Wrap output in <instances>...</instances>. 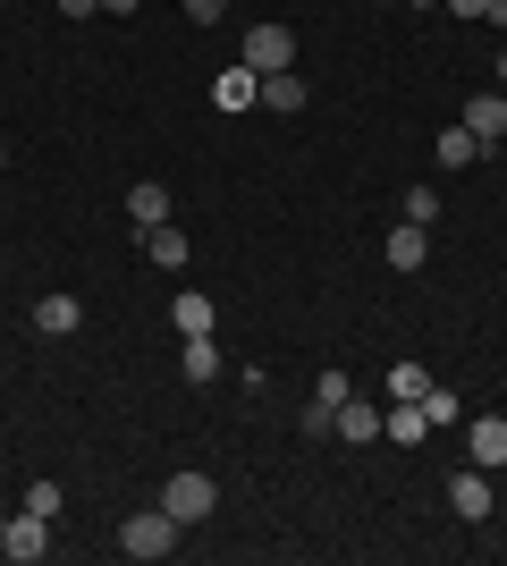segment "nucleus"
<instances>
[{
    "label": "nucleus",
    "mask_w": 507,
    "mask_h": 566,
    "mask_svg": "<svg viewBox=\"0 0 507 566\" xmlns=\"http://www.w3.org/2000/svg\"><path fill=\"white\" fill-rule=\"evenodd\" d=\"M169 212H178V203H169L161 178H136V187H127V220H136V229H161Z\"/></svg>",
    "instance_id": "9"
},
{
    "label": "nucleus",
    "mask_w": 507,
    "mask_h": 566,
    "mask_svg": "<svg viewBox=\"0 0 507 566\" xmlns=\"http://www.w3.org/2000/svg\"><path fill=\"white\" fill-rule=\"evenodd\" d=\"M347 398H356V389H347V373H321V380H314V406H330V415H338Z\"/></svg>",
    "instance_id": "21"
},
{
    "label": "nucleus",
    "mask_w": 507,
    "mask_h": 566,
    "mask_svg": "<svg viewBox=\"0 0 507 566\" xmlns=\"http://www.w3.org/2000/svg\"><path fill=\"white\" fill-rule=\"evenodd\" d=\"M263 102H271L279 118H288V111H305L314 94H305V76H296V69H279V76H263Z\"/></svg>",
    "instance_id": "14"
},
{
    "label": "nucleus",
    "mask_w": 507,
    "mask_h": 566,
    "mask_svg": "<svg viewBox=\"0 0 507 566\" xmlns=\"http://www.w3.org/2000/svg\"><path fill=\"white\" fill-rule=\"evenodd\" d=\"M25 507H34V516H60V482H51V473H43V482H25Z\"/></svg>",
    "instance_id": "22"
},
{
    "label": "nucleus",
    "mask_w": 507,
    "mask_h": 566,
    "mask_svg": "<svg viewBox=\"0 0 507 566\" xmlns=\"http://www.w3.org/2000/svg\"><path fill=\"white\" fill-rule=\"evenodd\" d=\"M465 127H474V136H483V144H499V136H507V94H499V85L465 102Z\"/></svg>",
    "instance_id": "11"
},
{
    "label": "nucleus",
    "mask_w": 507,
    "mask_h": 566,
    "mask_svg": "<svg viewBox=\"0 0 507 566\" xmlns=\"http://www.w3.org/2000/svg\"><path fill=\"white\" fill-rule=\"evenodd\" d=\"M414 406H423L432 423H457V389H440V380H432V389H423V398H414Z\"/></svg>",
    "instance_id": "20"
},
{
    "label": "nucleus",
    "mask_w": 507,
    "mask_h": 566,
    "mask_svg": "<svg viewBox=\"0 0 507 566\" xmlns=\"http://www.w3.org/2000/svg\"><path fill=\"white\" fill-rule=\"evenodd\" d=\"M440 212H448V203H440L432 187H406V195H398V220H414V229H432Z\"/></svg>",
    "instance_id": "17"
},
{
    "label": "nucleus",
    "mask_w": 507,
    "mask_h": 566,
    "mask_svg": "<svg viewBox=\"0 0 507 566\" xmlns=\"http://www.w3.org/2000/svg\"><path fill=\"white\" fill-rule=\"evenodd\" d=\"M34 331H43V338H76V331H85V305L51 287V296H34Z\"/></svg>",
    "instance_id": "8"
},
{
    "label": "nucleus",
    "mask_w": 507,
    "mask_h": 566,
    "mask_svg": "<svg viewBox=\"0 0 507 566\" xmlns=\"http://www.w3.org/2000/svg\"><path fill=\"white\" fill-rule=\"evenodd\" d=\"M187 380H194V389L220 380V338H187Z\"/></svg>",
    "instance_id": "18"
},
{
    "label": "nucleus",
    "mask_w": 507,
    "mask_h": 566,
    "mask_svg": "<svg viewBox=\"0 0 507 566\" xmlns=\"http://www.w3.org/2000/svg\"><path fill=\"white\" fill-rule=\"evenodd\" d=\"M414 9H440V0H414Z\"/></svg>",
    "instance_id": "29"
},
{
    "label": "nucleus",
    "mask_w": 507,
    "mask_h": 566,
    "mask_svg": "<svg viewBox=\"0 0 507 566\" xmlns=\"http://www.w3.org/2000/svg\"><path fill=\"white\" fill-rule=\"evenodd\" d=\"M465 457L483 473H499L507 465V415H474V431H465Z\"/></svg>",
    "instance_id": "6"
},
{
    "label": "nucleus",
    "mask_w": 507,
    "mask_h": 566,
    "mask_svg": "<svg viewBox=\"0 0 507 566\" xmlns=\"http://www.w3.org/2000/svg\"><path fill=\"white\" fill-rule=\"evenodd\" d=\"M102 9H110V18H136V9H145V0H102Z\"/></svg>",
    "instance_id": "26"
},
{
    "label": "nucleus",
    "mask_w": 507,
    "mask_h": 566,
    "mask_svg": "<svg viewBox=\"0 0 507 566\" xmlns=\"http://www.w3.org/2000/svg\"><path fill=\"white\" fill-rule=\"evenodd\" d=\"M423 389H432V373H423V364H398V373H389V398H423Z\"/></svg>",
    "instance_id": "19"
},
{
    "label": "nucleus",
    "mask_w": 507,
    "mask_h": 566,
    "mask_svg": "<svg viewBox=\"0 0 507 566\" xmlns=\"http://www.w3.org/2000/svg\"><path fill=\"white\" fill-rule=\"evenodd\" d=\"M499 9H507V0H499Z\"/></svg>",
    "instance_id": "30"
},
{
    "label": "nucleus",
    "mask_w": 507,
    "mask_h": 566,
    "mask_svg": "<svg viewBox=\"0 0 507 566\" xmlns=\"http://www.w3.org/2000/svg\"><path fill=\"white\" fill-rule=\"evenodd\" d=\"M245 69L254 76L296 69V25H254V34H245Z\"/></svg>",
    "instance_id": "4"
},
{
    "label": "nucleus",
    "mask_w": 507,
    "mask_h": 566,
    "mask_svg": "<svg viewBox=\"0 0 507 566\" xmlns=\"http://www.w3.org/2000/svg\"><path fill=\"white\" fill-rule=\"evenodd\" d=\"M0 558H18V566L51 558V516H34V507H18V516L0 524Z\"/></svg>",
    "instance_id": "3"
},
{
    "label": "nucleus",
    "mask_w": 507,
    "mask_h": 566,
    "mask_svg": "<svg viewBox=\"0 0 507 566\" xmlns=\"http://www.w3.org/2000/svg\"><path fill=\"white\" fill-rule=\"evenodd\" d=\"M178 542H187V524L169 516V507H145V516L119 524V549H127V558H169Z\"/></svg>",
    "instance_id": "1"
},
{
    "label": "nucleus",
    "mask_w": 507,
    "mask_h": 566,
    "mask_svg": "<svg viewBox=\"0 0 507 566\" xmlns=\"http://www.w3.org/2000/svg\"><path fill=\"white\" fill-rule=\"evenodd\" d=\"M220 9H229V0H187V18H194V25H212Z\"/></svg>",
    "instance_id": "24"
},
{
    "label": "nucleus",
    "mask_w": 507,
    "mask_h": 566,
    "mask_svg": "<svg viewBox=\"0 0 507 566\" xmlns=\"http://www.w3.org/2000/svg\"><path fill=\"white\" fill-rule=\"evenodd\" d=\"M145 254L161 262V271H178V262H187V229H178V220H161V229H145Z\"/></svg>",
    "instance_id": "15"
},
{
    "label": "nucleus",
    "mask_w": 507,
    "mask_h": 566,
    "mask_svg": "<svg viewBox=\"0 0 507 566\" xmlns=\"http://www.w3.org/2000/svg\"><path fill=\"white\" fill-rule=\"evenodd\" d=\"M0 169H9V136H0Z\"/></svg>",
    "instance_id": "28"
},
{
    "label": "nucleus",
    "mask_w": 507,
    "mask_h": 566,
    "mask_svg": "<svg viewBox=\"0 0 507 566\" xmlns=\"http://www.w3.org/2000/svg\"><path fill=\"white\" fill-rule=\"evenodd\" d=\"M161 507H169V516H178V524H203V516H212V507H220V482H212V473H169V482H161Z\"/></svg>",
    "instance_id": "2"
},
{
    "label": "nucleus",
    "mask_w": 507,
    "mask_h": 566,
    "mask_svg": "<svg viewBox=\"0 0 507 566\" xmlns=\"http://www.w3.org/2000/svg\"><path fill=\"white\" fill-rule=\"evenodd\" d=\"M448 507H457L465 524H483L490 507H499V491H490V473H483V465H465V473H448Z\"/></svg>",
    "instance_id": "5"
},
{
    "label": "nucleus",
    "mask_w": 507,
    "mask_h": 566,
    "mask_svg": "<svg viewBox=\"0 0 507 566\" xmlns=\"http://www.w3.org/2000/svg\"><path fill=\"white\" fill-rule=\"evenodd\" d=\"M254 85H263V76H254V69H220L212 102H220V111H245V102H254Z\"/></svg>",
    "instance_id": "16"
},
{
    "label": "nucleus",
    "mask_w": 507,
    "mask_h": 566,
    "mask_svg": "<svg viewBox=\"0 0 507 566\" xmlns=\"http://www.w3.org/2000/svg\"><path fill=\"white\" fill-rule=\"evenodd\" d=\"M423 262H432V229L398 220V229H389V271H423Z\"/></svg>",
    "instance_id": "10"
},
{
    "label": "nucleus",
    "mask_w": 507,
    "mask_h": 566,
    "mask_svg": "<svg viewBox=\"0 0 507 566\" xmlns=\"http://www.w3.org/2000/svg\"><path fill=\"white\" fill-rule=\"evenodd\" d=\"M474 153H483V136H474L465 118H457V127H440V144H432V161H440V169H465Z\"/></svg>",
    "instance_id": "13"
},
{
    "label": "nucleus",
    "mask_w": 507,
    "mask_h": 566,
    "mask_svg": "<svg viewBox=\"0 0 507 566\" xmlns=\"http://www.w3.org/2000/svg\"><path fill=\"white\" fill-rule=\"evenodd\" d=\"M490 76H499V94H507V51H499V60H490Z\"/></svg>",
    "instance_id": "27"
},
{
    "label": "nucleus",
    "mask_w": 507,
    "mask_h": 566,
    "mask_svg": "<svg viewBox=\"0 0 507 566\" xmlns=\"http://www.w3.org/2000/svg\"><path fill=\"white\" fill-rule=\"evenodd\" d=\"M169 322H178V338H212V331H220V305L203 296V287H178V305H169Z\"/></svg>",
    "instance_id": "7"
},
{
    "label": "nucleus",
    "mask_w": 507,
    "mask_h": 566,
    "mask_svg": "<svg viewBox=\"0 0 507 566\" xmlns=\"http://www.w3.org/2000/svg\"><path fill=\"white\" fill-rule=\"evenodd\" d=\"M330 431L347 440V449H363V440H381V406H356V398H347V406L330 415Z\"/></svg>",
    "instance_id": "12"
},
{
    "label": "nucleus",
    "mask_w": 507,
    "mask_h": 566,
    "mask_svg": "<svg viewBox=\"0 0 507 566\" xmlns=\"http://www.w3.org/2000/svg\"><path fill=\"white\" fill-rule=\"evenodd\" d=\"M448 9H457V18H507L499 0H448Z\"/></svg>",
    "instance_id": "23"
},
{
    "label": "nucleus",
    "mask_w": 507,
    "mask_h": 566,
    "mask_svg": "<svg viewBox=\"0 0 507 566\" xmlns=\"http://www.w3.org/2000/svg\"><path fill=\"white\" fill-rule=\"evenodd\" d=\"M102 0H60V18H94Z\"/></svg>",
    "instance_id": "25"
}]
</instances>
